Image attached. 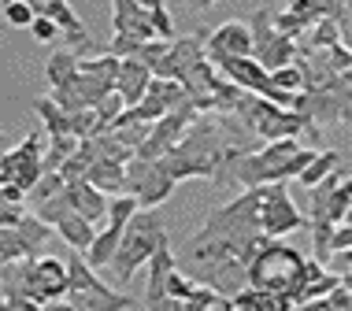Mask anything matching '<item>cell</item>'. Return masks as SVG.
Returning a JSON list of instances; mask_svg holds the SVG:
<instances>
[{
	"mask_svg": "<svg viewBox=\"0 0 352 311\" xmlns=\"http://www.w3.org/2000/svg\"><path fill=\"white\" fill-rule=\"evenodd\" d=\"M0 12H4V23H8V26H15V30H30L34 8L26 4V0H12V4H4Z\"/></svg>",
	"mask_w": 352,
	"mask_h": 311,
	"instance_id": "obj_23",
	"label": "cell"
},
{
	"mask_svg": "<svg viewBox=\"0 0 352 311\" xmlns=\"http://www.w3.org/2000/svg\"><path fill=\"white\" fill-rule=\"evenodd\" d=\"M30 34H34V41H41V45H52L56 37H60V26H56L49 15H34V23H30Z\"/></svg>",
	"mask_w": 352,
	"mask_h": 311,
	"instance_id": "obj_25",
	"label": "cell"
},
{
	"mask_svg": "<svg viewBox=\"0 0 352 311\" xmlns=\"http://www.w3.org/2000/svg\"><path fill=\"white\" fill-rule=\"evenodd\" d=\"M148 23H152V30H156V37H164V41H170V37H175V26H170L167 4H164V8H152V12H148Z\"/></svg>",
	"mask_w": 352,
	"mask_h": 311,
	"instance_id": "obj_26",
	"label": "cell"
},
{
	"mask_svg": "<svg viewBox=\"0 0 352 311\" xmlns=\"http://www.w3.org/2000/svg\"><path fill=\"white\" fill-rule=\"evenodd\" d=\"M234 304L249 308V311H293V300L285 293H274V289H260V286H245L241 293L234 297Z\"/></svg>",
	"mask_w": 352,
	"mask_h": 311,
	"instance_id": "obj_18",
	"label": "cell"
},
{
	"mask_svg": "<svg viewBox=\"0 0 352 311\" xmlns=\"http://www.w3.org/2000/svg\"><path fill=\"white\" fill-rule=\"evenodd\" d=\"M311 156H316V148H304L297 137H278V141H267L260 148H245V152L226 156V163L219 167L215 182L219 185H241V189L289 182V178H297L308 167Z\"/></svg>",
	"mask_w": 352,
	"mask_h": 311,
	"instance_id": "obj_1",
	"label": "cell"
},
{
	"mask_svg": "<svg viewBox=\"0 0 352 311\" xmlns=\"http://www.w3.org/2000/svg\"><path fill=\"white\" fill-rule=\"evenodd\" d=\"M45 311H78V308H74L67 297H56V300H49V304H45Z\"/></svg>",
	"mask_w": 352,
	"mask_h": 311,
	"instance_id": "obj_30",
	"label": "cell"
},
{
	"mask_svg": "<svg viewBox=\"0 0 352 311\" xmlns=\"http://www.w3.org/2000/svg\"><path fill=\"white\" fill-rule=\"evenodd\" d=\"M78 141L82 137H74V134H56V137H45V171H60L63 163L74 156V148H78Z\"/></svg>",
	"mask_w": 352,
	"mask_h": 311,
	"instance_id": "obj_21",
	"label": "cell"
},
{
	"mask_svg": "<svg viewBox=\"0 0 352 311\" xmlns=\"http://www.w3.org/2000/svg\"><path fill=\"white\" fill-rule=\"evenodd\" d=\"M182 4L189 8V12H208V8L215 4V0H182Z\"/></svg>",
	"mask_w": 352,
	"mask_h": 311,
	"instance_id": "obj_31",
	"label": "cell"
},
{
	"mask_svg": "<svg viewBox=\"0 0 352 311\" xmlns=\"http://www.w3.org/2000/svg\"><path fill=\"white\" fill-rule=\"evenodd\" d=\"M0 311H12V304H8V297H0Z\"/></svg>",
	"mask_w": 352,
	"mask_h": 311,
	"instance_id": "obj_32",
	"label": "cell"
},
{
	"mask_svg": "<svg viewBox=\"0 0 352 311\" xmlns=\"http://www.w3.org/2000/svg\"><path fill=\"white\" fill-rule=\"evenodd\" d=\"M67 300L78 311H130L134 308V297H126L122 289H111L108 281H100L82 252L67 256Z\"/></svg>",
	"mask_w": 352,
	"mask_h": 311,
	"instance_id": "obj_5",
	"label": "cell"
},
{
	"mask_svg": "<svg viewBox=\"0 0 352 311\" xmlns=\"http://www.w3.org/2000/svg\"><path fill=\"white\" fill-rule=\"evenodd\" d=\"M0 267H4V252H0Z\"/></svg>",
	"mask_w": 352,
	"mask_h": 311,
	"instance_id": "obj_36",
	"label": "cell"
},
{
	"mask_svg": "<svg viewBox=\"0 0 352 311\" xmlns=\"http://www.w3.org/2000/svg\"><path fill=\"white\" fill-rule=\"evenodd\" d=\"M327 267L334 270V275H349V270H352V249H345V252H334V256L327 260Z\"/></svg>",
	"mask_w": 352,
	"mask_h": 311,
	"instance_id": "obj_29",
	"label": "cell"
},
{
	"mask_svg": "<svg viewBox=\"0 0 352 311\" xmlns=\"http://www.w3.org/2000/svg\"><path fill=\"white\" fill-rule=\"evenodd\" d=\"M300 267H304V256L297 249L282 244L278 238H260V244L249 256V286L274 289V293L289 297L300 281Z\"/></svg>",
	"mask_w": 352,
	"mask_h": 311,
	"instance_id": "obj_4",
	"label": "cell"
},
{
	"mask_svg": "<svg viewBox=\"0 0 352 311\" xmlns=\"http://www.w3.org/2000/svg\"><path fill=\"white\" fill-rule=\"evenodd\" d=\"M249 30H252V56H256V60H260L267 71H278V67H285V63L297 60V37L278 34L274 15H267V8L252 12Z\"/></svg>",
	"mask_w": 352,
	"mask_h": 311,
	"instance_id": "obj_6",
	"label": "cell"
},
{
	"mask_svg": "<svg viewBox=\"0 0 352 311\" xmlns=\"http://www.w3.org/2000/svg\"><path fill=\"white\" fill-rule=\"evenodd\" d=\"M175 185L178 182L164 171V163H160V159H141V156H130L126 159V193L138 196L141 207L164 204Z\"/></svg>",
	"mask_w": 352,
	"mask_h": 311,
	"instance_id": "obj_7",
	"label": "cell"
},
{
	"mask_svg": "<svg viewBox=\"0 0 352 311\" xmlns=\"http://www.w3.org/2000/svg\"><path fill=\"white\" fill-rule=\"evenodd\" d=\"M345 249H352V226L338 222L334 233H330V256H334V252H345Z\"/></svg>",
	"mask_w": 352,
	"mask_h": 311,
	"instance_id": "obj_27",
	"label": "cell"
},
{
	"mask_svg": "<svg viewBox=\"0 0 352 311\" xmlns=\"http://www.w3.org/2000/svg\"><path fill=\"white\" fill-rule=\"evenodd\" d=\"M300 226H308V219L289 200V185L285 182L263 185V200H260V233L263 238H285L289 230H300Z\"/></svg>",
	"mask_w": 352,
	"mask_h": 311,
	"instance_id": "obj_8",
	"label": "cell"
},
{
	"mask_svg": "<svg viewBox=\"0 0 352 311\" xmlns=\"http://www.w3.org/2000/svg\"><path fill=\"white\" fill-rule=\"evenodd\" d=\"M204 56L212 63L234 60V56H252V30L241 19H230V23H219L204 41Z\"/></svg>",
	"mask_w": 352,
	"mask_h": 311,
	"instance_id": "obj_11",
	"label": "cell"
},
{
	"mask_svg": "<svg viewBox=\"0 0 352 311\" xmlns=\"http://www.w3.org/2000/svg\"><path fill=\"white\" fill-rule=\"evenodd\" d=\"M0 275H4V293H23L41 308L56 297H67V260L60 256H26L0 267Z\"/></svg>",
	"mask_w": 352,
	"mask_h": 311,
	"instance_id": "obj_3",
	"label": "cell"
},
{
	"mask_svg": "<svg viewBox=\"0 0 352 311\" xmlns=\"http://www.w3.org/2000/svg\"><path fill=\"white\" fill-rule=\"evenodd\" d=\"M148 82H152L148 63H141L138 56H122V60H119V74H116V93L126 100V108H134V104L145 97Z\"/></svg>",
	"mask_w": 352,
	"mask_h": 311,
	"instance_id": "obj_15",
	"label": "cell"
},
{
	"mask_svg": "<svg viewBox=\"0 0 352 311\" xmlns=\"http://www.w3.org/2000/svg\"><path fill=\"white\" fill-rule=\"evenodd\" d=\"M52 233H60L63 241L71 244V252H82L93 244V238H97V222H89L85 215H78L74 207H67V211H60L52 219Z\"/></svg>",
	"mask_w": 352,
	"mask_h": 311,
	"instance_id": "obj_16",
	"label": "cell"
},
{
	"mask_svg": "<svg viewBox=\"0 0 352 311\" xmlns=\"http://www.w3.org/2000/svg\"><path fill=\"white\" fill-rule=\"evenodd\" d=\"M201 115L197 108H178V111H167V115H160L156 122L148 126V137H145V145L138 148L134 156L141 159H160V156H167L170 148L182 141V134L189 126H193V119Z\"/></svg>",
	"mask_w": 352,
	"mask_h": 311,
	"instance_id": "obj_10",
	"label": "cell"
},
{
	"mask_svg": "<svg viewBox=\"0 0 352 311\" xmlns=\"http://www.w3.org/2000/svg\"><path fill=\"white\" fill-rule=\"evenodd\" d=\"M122 111H126V100H122L116 89H111L108 97H104V100L97 104V115H100V122H104V130H108L111 122H116V119L122 115Z\"/></svg>",
	"mask_w": 352,
	"mask_h": 311,
	"instance_id": "obj_24",
	"label": "cell"
},
{
	"mask_svg": "<svg viewBox=\"0 0 352 311\" xmlns=\"http://www.w3.org/2000/svg\"><path fill=\"white\" fill-rule=\"evenodd\" d=\"M338 159H341V156L334 152V148H327V152H316V156L308 159V167H304V171L297 174V185H300V189H316L319 182H327V178L338 171Z\"/></svg>",
	"mask_w": 352,
	"mask_h": 311,
	"instance_id": "obj_19",
	"label": "cell"
},
{
	"mask_svg": "<svg viewBox=\"0 0 352 311\" xmlns=\"http://www.w3.org/2000/svg\"><path fill=\"white\" fill-rule=\"evenodd\" d=\"M63 193H67V200H71V207H74L78 215H85L89 222H104L111 196L104 193V189H97L89 178H71V182L63 185Z\"/></svg>",
	"mask_w": 352,
	"mask_h": 311,
	"instance_id": "obj_14",
	"label": "cell"
},
{
	"mask_svg": "<svg viewBox=\"0 0 352 311\" xmlns=\"http://www.w3.org/2000/svg\"><path fill=\"white\" fill-rule=\"evenodd\" d=\"M45 134L23 137L12 152H4V163H0V182H15L19 189H30V185L41 178L45 171Z\"/></svg>",
	"mask_w": 352,
	"mask_h": 311,
	"instance_id": "obj_9",
	"label": "cell"
},
{
	"mask_svg": "<svg viewBox=\"0 0 352 311\" xmlns=\"http://www.w3.org/2000/svg\"><path fill=\"white\" fill-rule=\"evenodd\" d=\"M197 60H204V34H189V37H170L167 52L160 56V63L152 67V78H178L193 67Z\"/></svg>",
	"mask_w": 352,
	"mask_h": 311,
	"instance_id": "obj_12",
	"label": "cell"
},
{
	"mask_svg": "<svg viewBox=\"0 0 352 311\" xmlns=\"http://www.w3.org/2000/svg\"><path fill=\"white\" fill-rule=\"evenodd\" d=\"M145 267H148V293H145V308H148V311H170V304H175V300L167 297V278H170V270L178 267L175 252H170V241H164L156 252H152Z\"/></svg>",
	"mask_w": 352,
	"mask_h": 311,
	"instance_id": "obj_13",
	"label": "cell"
},
{
	"mask_svg": "<svg viewBox=\"0 0 352 311\" xmlns=\"http://www.w3.org/2000/svg\"><path fill=\"white\" fill-rule=\"evenodd\" d=\"M34 111H37V119H41V126H45V137H56V134H71V115L60 108L52 97H41L34 104Z\"/></svg>",
	"mask_w": 352,
	"mask_h": 311,
	"instance_id": "obj_20",
	"label": "cell"
},
{
	"mask_svg": "<svg viewBox=\"0 0 352 311\" xmlns=\"http://www.w3.org/2000/svg\"><path fill=\"white\" fill-rule=\"evenodd\" d=\"M63 174L60 171H41V178H37V182L30 185V189H26V204H41V200H49V196H56V193H63Z\"/></svg>",
	"mask_w": 352,
	"mask_h": 311,
	"instance_id": "obj_22",
	"label": "cell"
},
{
	"mask_svg": "<svg viewBox=\"0 0 352 311\" xmlns=\"http://www.w3.org/2000/svg\"><path fill=\"white\" fill-rule=\"evenodd\" d=\"M345 222L352 226V200H349V211H345Z\"/></svg>",
	"mask_w": 352,
	"mask_h": 311,
	"instance_id": "obj_33",
	"label": "cell"
},
{
	"mask_svg": "<svg viewBox=\"0 0 352 311\" xmlns=\"http://www.w3.org/2000/svg\"><path fill=\"white\" fill-rule=\"evenodd\" d=\"M26 215V204H4L0 200V226H15Z\"/></svg>",
	"mask_w": 352,
	"mask_h": 311,
	"instance_id": "obj_28",
	"label": "cell"
},
{
	"mask_svg": "<svg viewBox=\"0 0 352 311\" xmlns=\"http://www.w3.org/2000/svg\"><path fill=\"white\" fill-rule=\"evenodd\" d=\"M285 4H300V0H285Z\"/></svg>",
	"mask_w": 352,
	"mask_h": 311,
	"instance_id": "obj_34",
	"label": "cell"
},
{
	"mask_svg": "<svg viewBox=\"0 0 352 311\" xmlns=\"http://www.w3.org/2000/svg\"><path fill=\"white\" fill-rule=\"evenodd\" d=\"M4 4H12V0H0V8H4Z\"/></svg>",
	"mask_w": 352,
	"mask_h": 311,
	"instance_id": "obj_35",
	"label": "cell"
},
{
	"mask_svg": "<svg viewBox=\"0 0 352 311\" xmlns=\"http://www.w3.org/2000/svg\"><path fill=\"white\" fill-rule=\"evenodd\" d=\"M85 178H89L97 189H104L108 196L126 193V163H122V159H93Z\"/></svg>",
	"mask_w": 352,
	"mask_h": 311,
	"instance_id": "obj_17",
	"label": "cell"
},
{
	"mask_svg": "<svg viewBox=\"0 0 352 311\" xmlns=\"http://www.w3.org/2000/svg\"><path fill=\"white\" fill-rule=\"evenodd\" d=\"M167 238V226L152 207H138L134 219L122 226V238H119V249H116V260L108 263L111 267V278L116 286H130V278L138 275L141 267L148 263V256L160 249Z\"/></svg>",
	"mask_w": 352,
	"mask_h": 311,
	"instance_id": "obj_2",
	"label": "cell"
}]
</instances>
